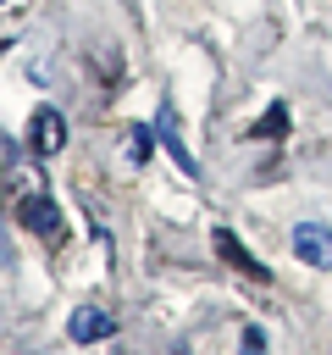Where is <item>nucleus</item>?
<instances>
[{
  "mask_svg": "<svg viewBox=\"0 0 332 355\" xmlns=\"http://www.w3.org/2000/svg\"><path fill=\"white\" fill-rule=\"evenodd\" d=\"M210 244H216V255H221L232 272H243V277H255V283H271V266H260V261L243 250V239H238L232 227H216V233H210Z\"/></svg>",
  "mask_w": 332,
  "mask_h": 355,
  "instance_id": "obj_3",
  "label": "nucleus"
},
{
  "mask_svg": "<svg viewBox=\"0 0 332 355\" xmlns=\"http://www.w3.org/2000/svg\"><path fill=\"white\" fill-rule=\"evenodd\" d=\"M149 144H155V128H127V155H133V166L149 161Z\"/></svg>",
  "mask_w": 332,
  "mask_h": 355,
  "instance_id": "obj_8",
  "label": "nucleus"
},
{
  "mask_svg": "<svg viewBox=\"0 0 332 355\" xmlns=\"http://www.w3.org/2000/svg\"><path fill=\"white\" fill-rule=\"evenodd\" d=\"M155 139L172 150V161L183 166V178H199V161L188 155V144H183V133H177V116H172V105H160V116H155Z\"/></svg>",
  "mask_w": 332,
  "mask_h": 355,
  "instance_id": "obj_6",
  "label": "nucleus"
},
{
  "mask_svg": "<svg viewBox=\"0 0 332 355\" xmlns=\"http://www.w3.org/2000/svg\"><path fill=\"white\" fill-rule=\"evenodd\" d=\"M288 244H293V255L304 266H332V233H326V222H299Z\"/></svg>",
  "mask_w": 332,
  "mask_h": 355,
  "instance_id": "obj_4",
  "label": "nucleus"
},
{
  "mask_svg": "<svg viewBox=\"0 0 332 355\" xmlns=\"http://www.w3.org/2000/svg\"><path fill=\"white\" fill-rule=\"evenodd\" d=\"M61 144H66V116H61L55 105H39V111L28 116V155L50 161V155H61Z\"/></svg>",
  "mask_w": 332,
  "mask_h": 355,
  "instance_id": "obj_2",
  "label": "nucleus"
},
{
  "mask_svg": "<svg viewBox=\"0 0 332 355\" xmlns=\"http://www.w3.org/2000/svg\"><path fill=\"white\" fill-rule=\"evenodd\" d=\"M66 333H72L77 344H100V338H111V333H116V316H111V311H100V305H77V311H72V322H66Z\"/></svg>",
  "mask_w": 332,
  "mask_h": 355,
  "instance_id": "obj_5",
  "label": "nucleus"
},
{
  "mask_svg": "<svg viewBox=\"0 0 332 355\" xmlns=\"http://www.w3.org/2000/svg\"><path fill=\"white\" fill-rule=\"evenodd\" d=\"M255 139H288V105L282 100H271V111L255 122Z\"/></svg>",
  "mask_w": 332,
  "mask_h": 355,
  "instance_id": "obj_7",
  "label": "nucleus"
},
{
  "mask_svg": "<svg viewBox=\"0 0 332 355\" xmlns=\"http://www.w3.org/2000/svg\"><path fill=\"white\" fill-rule=\"evenodd\" d=\"M238 355H271V349H266V333H260L255 322H249V327L238 333Z\"/></svg>",
  "mask_w": 332,
  "mask_h": 355,
  "instance_id": "obj_9",
  "label": "nucleus"
},
{
  "mask_svg": "<svg viewBox=\"0 0 332 355\" xmlns=\"http://www.w3.org/2000/svg\"><path fill=\"white\" fill-rule=\"evenodd\" d=\"M11 183H17L11 216H17L28 233H39L44 244H61V239H66V216H61V205L44 194V183H28V172H11Z\"/></svg>",
  "mask_w": 332,
  "mask_h": 355,
  "instance_id": "obj_1",
  "label": "nucleus"
}]
</instances>
